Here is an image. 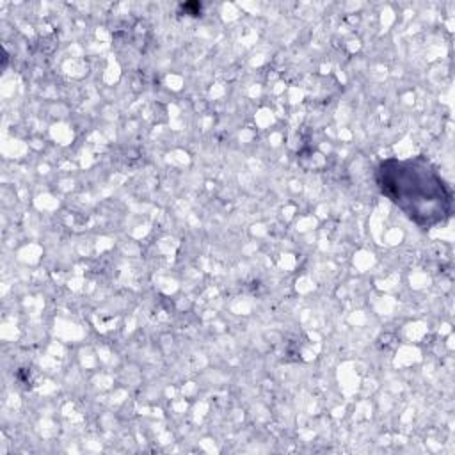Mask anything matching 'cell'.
<instances>
[{
  "label": "cell",
  "mask_w": 455,
  "mask_h": 455,
  "mask_svg": "<svg viewBox=\"0 0 455 455\" xmlns=\"http://www.w3.org/2000/svg\"><path fill=\"white\" fill-rule=\"evenodd\" d=\"M379 190L416 226L430 229L450 219L453 190L423 156L386 158L377 165Z\"/></svg>",
  "instance_id": "6da1fadb"
}]
</instances>
